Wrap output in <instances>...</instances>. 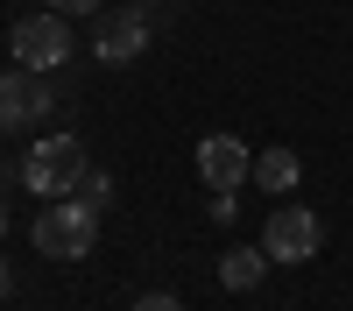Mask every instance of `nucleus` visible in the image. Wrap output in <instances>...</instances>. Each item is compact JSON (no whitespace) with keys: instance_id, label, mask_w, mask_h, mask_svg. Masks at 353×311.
Segmentation results:
<instances>
[{"instance_id":"obj_1","label":"nucleus","mask_w":353,"mask_h":311,"mask_svg":"<svg viewBox=\"0 0 353 311\" xmlns=\"http://www.w3.org/2000/svg\"><path fill=\"white\" fill-rule=\"evenodd\" d=\"M21 184L36 191V198H71V191L85 184V141H78V134H43V141H28Z\"/></svg>"},{"instance_id":"obj_2","label":"nucleus","mask_w":353,"mask_h":311,"mask_svg":"<svg viewBox=\"0 0 353 311\" xmlns=\"http://www.w3.org/2000/svg\"><path fill=\"white\" fill-rule=\"evenodd\" d=\"M28 241H36L50 262H85L92 241H99V205H85V198H57V205L36 219Z\"/></svg>"},{"instance_id":"obj_3","label":"nucleus","mask_w":353,"mask_h":311,"mask_svg":"<svg viewBox=\"0 0 353 311\" xmlns=\"http://www.w3.org/2000/svg\"><path fill=\"white\" fill-rule=\"evenodd\" d=\"M71 57V21L64 14H21L14 21V64H28V71H57Z\"/></svg>"},{"instance_id":"obj_4","label":"nucleus","mask_w":353,"mask_h":311,"mask_svg":"<svg viewBox=\"0 0 353 311\" xmlns=\"http://www.w3.org/2000/svg\"><path fill=\"white\" fill-rule=\"evenodd\" d=\"M261 248H269V262H311V254L325 248V226H318V212H304V205H283V212H269V226H261Z\"/></svg>"},{"instance_id":"obj_5","label":"nucleus","mask_w":353,"mask_h":311,"mask_svg":"<svg viewBox=\"0 0 353 311\" xmlns=\"http://www.w3.org/2000/svg\"><path fill=\"white\" fill-rule=\"evenodd\" d=\"M198 177L212 184V191H241V184L254 177L248 141H241V134H205V141H198Z\"/></svg>"},{"instance_id":"obj_6","label":"nucleus","mask_w":353,"mask_h":311,"mask_svg":"<svg viewBox=\"0 0 353 311\" xmlns=\"http://www.w3.org/2000/svg\"><path fill=\"white\" fill-rule=\"evenodd\" d=\"M50 106V92H43V71H0V128H28L36 113Z\"/></svg>"},{"instance_id":"obj_7","label":"nucleus","mask_w":353,"mask_h":311,"mask_svg":"<svg viewBox=\"0 0 353 311\" xmlns=\"http://www.w3.org/2000/svg\"><path fill=\"white\" fill-rule=\"evenodd\" d=\"M92 50H99V64H134V57L149 50V21H141V8L134 14H106L92 28Z\"/></svg>"},{"instance_id":"obj_8","label":"nucleus","mask_w":353,"mask_h":311,"mask_svg":"<svg viewBox=\"0 0 353 311\" xmlns=\"http://www.w3.org/2000/svg\"><path fill=\"white\" fill-rule=\"evenodd\" d=\"M261 276H269V248H226L219 254V283L226 290H254Z\"/></svg>"},{"instance_id":"obj_9","label":"nucleus","mask_w":353,"mask_h":311,"mask_svg":"<svg viewBox=\"0 0 353 311\" xmlns=\"http://www.w3.org/2000/svg\"><path fill=\"white\" fill-rule=\"evenodd\" d=\"M297 177H304V170H297V149H261V156H254V191H276V198H283Z\"/></svg>"},{"instance_id":"obj_10","label":"nucleus","mask_w":353,"mask_h":311,"mask_svg":"<svg viewBox=\"0 0 353 311\" xmlns=\"http://www.w3.org/2000/svg\"><path fill=\"white\" fill-rule=\"evenodd\" d=\"M78 198H85V205H106V198H113V177H106V170H85Z\"/></svg>"},{"instance_id":"obj_11","label":"nucleus","mask_w":353,"mask_h":311,"mask_svg":"<svg viewBox=\"0 0 353 311\" xmlns=\"http://www.w3.org/2000/svg\"><path fill=\"white\" fill-rule=\"evenodd\" d=\"M134 311H184V304H176L170 290H149V297H134Z\"/></svg>"},{"instance_id":"obj_12","label":"nucleus","mask_w":353,"mask_h":311,"mask_svg":"<svg viewBox=\"0 0 353 311\" xmlns=\"http://www.w3.org/2000/svg\"><path fill=\"white\" fill-rule=\"evenodd\" d=\"M57 14H99V0H50Z\"/></svg>"},{"instance_id":"obj_13","label":"nucleus","mask_w":353,"mask_h":311,"mask_svg":"<svg viewBox=\"0 0 353 311\" xmlns=\"http://www.w3.org/2000/svg\"><path fill=\"white\" fill-rule=\"evenodd\" d=\"M8 290H14V269H8V262H0V297H8Z\"/></svg>"},{"instance_id":"obj_14","label":"nucleus","mask_w":353,"mask_h":311,"mask_svg":"<svg viewBox=\"0 0 353 311\" xmlns=\"http://www.w3.org/2000/svg\"><path fill=\"white\" fill-rule=\"evenodd\" d=\"M0 234H8V198H0Z\"/></svg>"},{"instance_id":"obj_15","label":"nucleus","mask_w":353,"mask_h":311,"mask_svg":"<svg viewBox=\"0 0 353 311\" xmlns=\"http://www.w3.org/2000/svg\"><path fill=\"white\" fill-rule=\"evenodd\" d=\"M134 8H149V0H134Z\"/></svg>"}]
</instances>
